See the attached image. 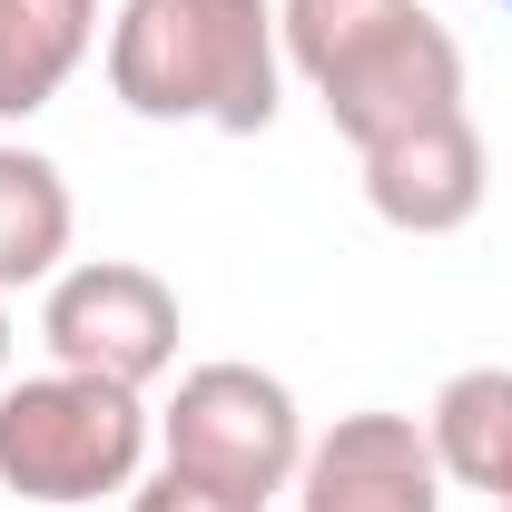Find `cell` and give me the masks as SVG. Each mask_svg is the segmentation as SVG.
I'll return each mask as SVG.
<instances>
[{
    "label": "cell",
    "mask_w": 512,
    "mask_h": 512,
    "mask_svg": "<svg viewBox=\"0 0 512 512\" xmlns=\"http://www.w3.org/2000/svg\"><path fill=\"white\" fill-rule=\"evenodd\" d=\"M99 50V0H0V128L40 119Z\"/></svg>",
    "instance_id": "obj_9"
},
{
    "label": "cell",
    "mask_w": 512,
    "mask_h": 512,
    "mask_svg": "<svg viewBox=\"0 0 512 512\" xmlns=\"http://www.w3.org/2000/svg\"><path fill=\"white\" fill-rule=\"evenodd\" d=\"M0 384H10V296H0Z\"/></svg>",
    "instance_id": "obj_13"
},
{
    "label": "cell",
    "mask_w": 512,
    "mask_h": 512,
    "mask_svg": "<svg viewBox=\"0 0 512 512\" xmlns=\"http://www.w3.org/2000/svg\"><path fill=\"white\" fill-rule=\"evenodd\" d=\"M158 463H168V473H197V483H217V493L276 503V493H296L306 414H296L286 375L217 355V365H188L178 394L158 404Z\"/></svg>",
    "instance_id": "obj_3"
},
{
    "label": "cell",
    "mask_w": 512,
    "mask_h": 512,
    "mask_svg": "<svg viewBox=\"0 0 512 512\" xmlns=\"http://www.w3.org/2000/svg\"><path fill=\"white\" fill-rule=\"evenodd\" d=\"M316 99H325V119H335V138L365 158V148H384V138H404V128L463 109V40L414 0L365 60H345L335 79H325Z\"/></svg>",
    "instance_id": "obj_5"
},
{
    "label": "cell",
    "mask_w": 512,
    "mask_h": 512,
    "mask_svg": "<svg viewBox=\"0 0 512 512\" xmlns=\"http://www.w3.org/2000/svg\"><path fill=\"white\" fill-rule=\"evenodd\" d=\"M296 512H444V473L414 414H335L306 434Z\"/></svg>",
    "instance_id": "obj_6"
},
{
    "label": "cell",
    "mask_w": 512,
    "mask_h": 512,
    "mask_svg": "<svg viewBox=\"0 0 512 512\" xmlns=\"http://www.w3.org/2000/svg\"><path fill=\"white\" fill-rule=\"evenodd\" d=\"M148 444H158V414L128 384L69 375V365L0 384V493H20L40 512H79V503H109V493H138Z\"/></svg>",
    "instance_id": "obj_2"
},
{
    "label": "cell",
    "mask_w": 512,
    "mask_h": 512,
    "mask_svg": "<svg viewBox=\"0 0 512 512\" xmlns=\"http://www.w3.org/2000/svg\"><path fill=\"white\" fill-rule=\"evenodd\" d=\"M493 10H512V0H493Z\"/></svg>",
    "instance_id": "obj_14"
},
{
    "label": "cell",
    "mask_w": 512,
    "mask_h": 512,
    "mask_svg": "<svg viewBox=\"0 0 512 512\" xmlns=\"http://www.w3.org/2000/svg\"><path fill=\"white\" fill-rule=\"evenodd\" d=\"M40 345L69 375L148 394L158 375H178V286L138 256H79L40 286Z\"/></svg>",
    "instance_id": "obj_4"
},
{
    "label": "cell",
    "mask_w": 512,
    "mask_h": 512,
    "mask_svg": "<svg viewBox=\"0 0 512 512\" xmlns=\"http://www.w3.org/2000/svg\"><path fill=\"white\" fill-rule=\"evenodd\" d=\"M483 188H493V158H483V128L473 109L453 119H424L404 138L365 148V207H375L394 237H453L483 217Z\"/></svg>",
    "instance_id": "obj_7"
},
{
    "label": "cell",
    "mask_w": 512,
    "mask_h": 512,
    "mask_svg": "<svg viewBox=\"0 0 512 512\" xmlns=\"http://www.w3.org/2000/svg\"><path fill=\"white\" fill-rule=\"evenodd\" d=\"M69 237H79V207H69L60 158L0 138V296L50 286V276L69 266Z\"/></svg>",
    "instance_id": "obj_10"
},
{
    "label": "cell",
    "mask_w": 512,
    "mask_h": 512,
    "mask_svg": "<svg viewBox=\"0 0 512 512\" xmlns=\"http://www.w3.org/2000/svg\"><path fill=\"white\" fill-rule=\"evenodd\" d=\"M109 99L148 128L256 138L286 99L276 0H119L109 20Z\"/></svg>",
    "instance_id": "obj_1"
},
{
    "label": "cell",
    "mask_w": 512,
    "mask_h": 512,
    "mask_svg": "<svg viewBox=\"0 0 512 512\" xmlns=\"http://www.w3.org/2000/svg\"><path fill=\"white\" fill-rule=\"evenodd\" d=\"M404 10L414 0H276V50H286V69L306 89H325L345 60H365Z\"/></svg>",
    "instance_id": "obj_11"
},
{
    "label": "cell",
    "mask_w": 512,
    "mask_h": 512,
    "mask_svg": "<svg viewBox=\"0 0 512 512\" xmlns=\"http://www.w3.org/2000/svg\"><path fill=\"white\" fill-rule=\"evenodd\" d=\"M424 444L453 493H512V365H463L424 404Z\"/></svg>",
    "instance_id": "obj_8"
},
{
    "label": "cell",
    "mask_w": 512,
    "mask_h": 512,
    "mask_svg": "<svg viewBox=\"0 0 512 512\" xmlns=\"http://www.w3.org/2000/svg\"><path fill=\"white\" fill-rule=\"evenodd\" d=\"M503 512H512V493H503Z\"/></svg>",
    "instance_id": "obj_15"
},
{
    "label": "cell",
    "mask_w": 512,
    "mask_h": 512,
    "mask_svg": "<svg viewBox=\"0 0 512 512\" xmlns=\"http://www.w3.org/2000/svg\"><path fill=\"white\" fill-rule=\"evenodd\" d=\"M128 512H266L247 503V493H217V483H197V473H138V493H128Z\"/></svg>",
    "instance_id": "obj_12"
}]
</instances>
